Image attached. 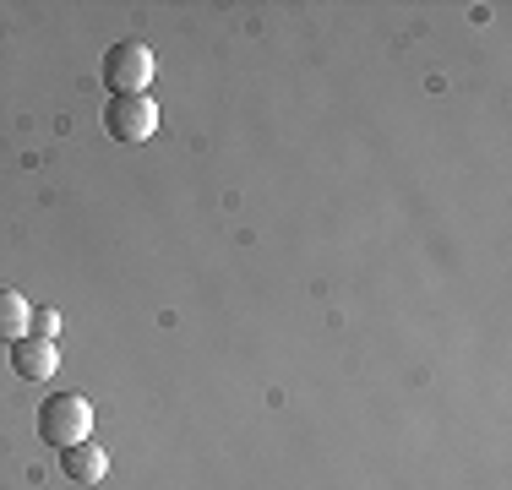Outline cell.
Instances as JSON below:
<instances>
[{
    "label": "cell",
    "mask_w": 512,
    "mask_h": 490,
    "mask_svg": "<svg viewBox=\"0 0 512 490\" xmlns=\"http://www.w3.org/2000/svg\"><path fill=\"white\" fill-rule=\"evenodd\" d=\"M93 431V403L82 398V392H55V398H44L39 409V436L50 441V447H77V441H88Z\"/></svg>",
    "instance_id": "1"
},
{
    "label": "cell",
    "mask_w": 512,
    "mask_h": 490,
    "mask_svg": "<svg viewBox=\"0 0 512 490\" xmlns=\"http://www.w3.org/2000/svg\"><path fill=\"white\" fill-rule=\"evenodd\" d=\"M153 71H158V66H153V49H148V44H137V39H120V44L104 55V88L115 93V98L148 93Z\"/></svg>",
    "instance_id": "2"
},
{
    "label": "cell",
    "mask_w": 512,
    "mask_h": 490,
    "mask_svg": "<svg viewBox=\"0 0 512 490\" xmlns=\"http://www.w3.org/2000/svg\"><path fill=\"white\" fill-rule=\"evenodd\" d=\"M104 131L115 142H148L153 131H158V104L148 93H131V98H109L104 104Z\"/></svg>",
    "instance_id": "3"
},
{
    "label": "cell",
    "mask_w": 512,
    "mask_h": 490,
    "mask_svg": "<svg viewBox=\"0 0 512 490\" xmlns=\"http://www.w3.org/2000/svg\"><path fill=\"white\" fill-rule=\"evenodd\" d=\"M55 365H60L55 343H44V338H17L11 343V371H17L22 382H50Z\"/></svg>",
    "instance_id": "4"
},
{
    "label": "cell",
    "mask_w": 512,
    "mask_h": 490,
    "mask_svg": "<svg viewBox=\"0 0 512 490\" xmlns=\"http://www.w3.org/2000/svg\"><path fill=\"white\" fill-rule=\"evenodd\" d=\"M60 469H66L71 485H99L104 474H109V452L93 447V441H77V447L60 452Z\"/></svg>",
    "instance_id": "5"
},
{
    "label": "cell",
    "mask_w": 512,
    "mask_h": 490,
    "mask_svg": "<svg viewBox=\"0 0 512 490\" xmlns=\"http://www.w3.org/2000/svg\"><path fill=\"white\" fill-rule=\"evenodd\" d=\"M28 327H33V305L17 289H0V343L28 338Z\"/></svg>",
    "instance_id": "6"
},
{
    "label": "cell",
    "mask_w": 512,
    "mask_h": 490,
    "mask_svg": "<svg viewBox=\"0 0 512 490\" xmlns=\"http://www.w3.org/2000/svg\"><path fill=\"white\" fill-rule=\"evenodd\" d=\"M60 333V311H33V327H28V338H44L50 343Z\"/></svg>",
    "instance_id": "7"
}]
</instances>
